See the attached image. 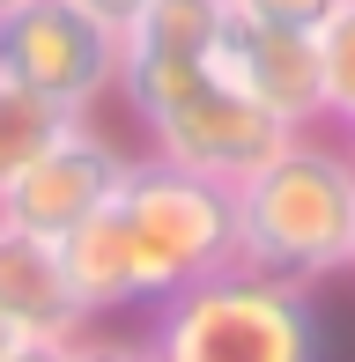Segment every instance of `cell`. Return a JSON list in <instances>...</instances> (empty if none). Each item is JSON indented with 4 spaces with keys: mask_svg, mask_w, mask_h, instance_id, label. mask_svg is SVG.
Wrapping results in <instances>:
<instances>
[{
    "mask_svg": "<svg viewBox=\"0 0 355 362\" xmlns=\"http://www.w3.org/2000/svg\"><path fill=\"white\" fill-rule=\"evenodd\" d=\"M82 8L96 15V23H111V30H126V23H134V15H141V8H149V0H82Z\"/></svg>",
    "mask_w": 355,
    "mask_h": 362,
    "instance_id": "obj_14",
    "label": "cell"
},
{
    "mask_svg": "<svg viewBox=\"0 0 355 362\" xmlns=\"http://www.w3.org/2000/svg\"><path fill=\"white\" fill-rule=\"evenodd\" d=\"M111 207L134 229V252L149 267L156 303L178 296L185 281H207V274L237 267V200L215 177H192L163 156H134Z\"/></svg>",
    "mask_w": 355,
    "mask_h": 362,
    "instance_id": "obj_3",
    "label": "cell"
},
{
    "mask_svg": "<svg viewBox=\"0 0 355 362\" xmlns=\"http://www.w3.org/2000/svg\"><path fill=\"white\" fill-rule=\"evenodd\" d=\"M230 89H245L260 111L303 134V126H326V96H318V45L303 30H281V23H260V15H222L215 30V52H207Z\"/></svg>",
    "mask_w": 355,
    "mask_h": 362,
    "instance_id": "obj_7",
    "label": "cell"
},
{
    "mask_svg": "<svg viewBox=\"0 0 355 362\" xmlns=\"http://www.w3.org/2000/svg\"><path fill=\"white\" fill-rule=\"evenodd\" d=\"M222 15H230V0H149L119 30V45L126 52H149V59H207Z\"/></svg>",
    "mask_w": 355,
    "mask_h": 362,
    "instance_id": "obj_9",
    "label": "cell"
},
{
    "mask_svg": "<svg viewBox=\"0 0 355 362\" xmlns=\"http://www.w3.org/2000/svg\"><path fill=\"white\" fill-rule=\"evenodd\" d=\"M230 8H237V15H260V23H281V30H303V37H311V30L326 23L341 0H230Z\"/></svg>",
    "mask_w": 355,
    "mask_h": 362,
    "instance_id": "obj_12",
    "label": "cell"
},
{
    "mask_svg": "<svg viewBox=\"0 0 355 362\" xmlns=\"http://www.w3.org/2000/svg\"><path fill=\"white\" fill-rule=\"evenodd\" d=\"M230 200H237V267L296 288L348 274V237H355L348 141H326L318 126H303L252 177H237Z\"/></svg>",
    "mask_w": 355,
    "mask_h": 362,
    "instance_id": "obj_1",
    "label": "cell"
},
{
    "mask_svg": "<svg viewBox=\"0 0 355 362\" xmlns=\"http://www.w3.org/2000/svg\"><path fill=\"white\" fill-rule=\"evenodd\" d=\"M348 274H355V237H348Z\"/></svg>",
    "mask_w": 355,
    "mask_h": 362,
    "instance_id": "obj_17",
    "label": "cell"
},
{
    "mask_svg": "<svg viewBox=\"0 0 355 362\" xmlns=\"http://www.w3.org/2000/svg\"><path fill=\"white\" fill-rule=\"evenodd\" d=\"M67 362H156L149 355V340H119V333H74L67 340Z\"/></svg>",
    "mask_w": 355,
    "mask_h": 362,
    "instance_id": "obj_13",
    "label": "cell"
},
{
    "mask_svg": "<svg viewBox=\"0 0 355 362\" xmlns=\"http://www.w3.org/2000/svg\"><path fill=\"white\" fill-rule=\"evenodd\" d=\"M141 126H149V156H163L178 170H192V177H215V185L252 177L274 148L289 141V126L274 119V111H260L245 89H230L215 67L192 81L178 104H163Z\"/></svg>",
    "mask_w": 355,
    "mask_h": 362,
    "instance_id": "obj_5",
    "label": "cell"
},
{
    "mask_svg": "<svg viewBox=\"0 0 355 362\" xmlns=\"http://www.w3.org/2000/svg\"><path fill=\"white\" fill-rule=\"evenodd\" d=\"M0 318L23 340H74L89 325L82 296L67 281L59 244L30 237V229H15V222H0Z\"/></svg>",
    "mask_w": 355,
    "mask_h": 362,
    "instance_id": "obj_8",
    "label": "cell"
},
{
    "mask_svg": "<svg viewBox=\"0 0 355 362\" xmlns=\"http://www.w3.org/2000/svg\"><path fill=\"white\" fill-rule=\"evenodd\" d=\"M126 163H134V156H126L111 134H96L89 119H74L45 156H30L23 170L0 185V222H15V229H30V237L59 244V237H74V229L119 192Z\"/></svg>",
    "mask_w": 355,
    "mask_h": 362,
    "instance_id": "obj_6",
    "label": "cell"
},
{
    "mask_svg": "<svg viewBox=\"0 0 355 362\" xmlns=\"http://www.w3.org/2000/svg\"><path fill=\"white\" fill-rule=\"evenodd\" d=\"M15 348H23V333H15V325H8V318H0V362H8Z\"/></svg>",
    "mask_w": 355,
    "mask_h": 362,
    "instance_id": "obj_16",
    "label": "cell"
},
{
    "mask_svg": "<svg viewBox=\"0 0 355 362\" xmlns=\"http://www.w3.org/2000/svg\"><path fill=\"white\" fill-rule=\"evenodd\" d=\"M8 362H67V340H23Z\"/></svg>",
    "mask_w": 355,
    "mask_h": 362,
    "instance_id": "obj_15",
    "label": "cell"
},
{
    "mask_svg": "<svg viewBox=\"0 0 355 362\" xmlns=\"http://www.w3.org/2000/svg\"><path fill=\"white\" fill-rule=\"evenodd\" d=\"M67 126H74V111L45 104L37 89H23V81L0 74V185H8L30 156H45V148L67 134Z\"/></svg>",
    "mask_w": 355,
    "mask_h": 362,
    "instance_id": "obj_10",
    "label": "cell"
},
{
    "mask_svg": "<svg viewBox=\"0 0 355 362\" xmlns=\"http://www.w3.org/2000/svg\"><path fill=\"white\" fill-rule=\"evenodd\" d=\"M348 163H355V126H348Z\"/></svg>",
    "mask_w": 355,
    "mask_h": 362,
    "instance_id": "obj_18",
    "label": "cell"
},
{
    "mask_svg": "<svg viewBox=\"0 0 355 362\" xmlns=\"http://www.w3.org/2000/svg\"><path fill=\"white\" fill-rule=\"evenodd\" d=\"M0 8H15V0H0Z\"/></svg>",
    "mask_w": 355,
    "mask_h": 362,
    "instance_id": "obj_19",
    "label": "cell"
},
{
    "mask_svg": "<svg viewBox=\"0 0 355 362\" xmlns=\"http://www.w3.org/2000/svg\"><path fill=\"white\" fill-rule=\"evenodd\" d=\"M141 340L156 362H326V318L311 288L252 267H222L163 296Z\"/></svg>",
    "mask_w": 355,
    "mask_h": 362,
    "instance_id": "obj_2",
    "label": "cell"
},
{
    "mask_svg": "<svg viewBox=\"0 0 355 362\" xmlns=\"http://www.w3.org/2000/svg\"><path fill=\"white\" fill-rule=\"evenodd\" d=\"M0 74L89 119L119 89V30L96 23L82 0H15L0 8Z\"/></svg>",
    "mask_w": 355,
    "mask_h": 362,
    "instance_id": "obj_4",
    "label": "cell"
},
{
    "mask_svg": "<svg viewBox=\"0 0 355 362\" xmlns=\"http://www.w3.org/2000/svg\"><path fill=\"white\" fill-rule=\"evenodd\" d=\"M318 45V96H326V126H355V0L326 15V23L311 30Z\"/></svg>",
    "mask_w": 355,
    "mask_h": 362,
    "instance_id": "obj_11",
    "label": "cell"
}]
</instances>
